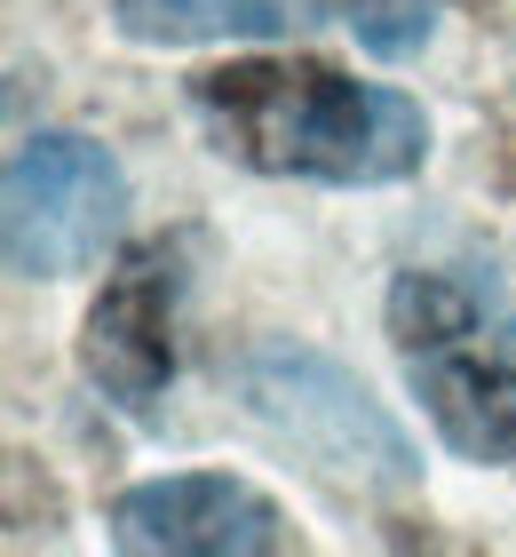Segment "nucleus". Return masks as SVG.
Returning <instances> with one entry per match:
<instances>
[{
  "label": "nucleus",
  "mask_w": 516,
  "mask_h": 557,
  "mask_svg": "<svg viewBox=\"0 0 516 557\" xmlns=\"http://www.w3.org/2000/svg\"><path fill=\"white\" fill-rule=\"evenodd\" d=\"M477 326V295L445 271H398L390 278V343L405 350H437V343H461Z\"/></svg>",
  "instance_id": "6e6552de"
},
{
  "label": "nucleus",
  "mask_w": 516,
  "mask_h": 557,
  "mask_svg": "<svg viewBox=\"0 0 516 557\" xmlns=\"http://www.w3.org/2000/svg\"><path fill=\"white\" fill-rule=\"evenodd\" d=\"M112 542L136 557H270L294 534L263 486L230 470H175L112 502Z\"/></svg>",
  "instance_id": "20e7f679"
},
{
  "label": "nucleus",
  "mask_w": 516,
  "mask_h": 557,
  "mask_svg": "<svg viewBox=\"0 0 516 557\" xmlns=\"http://www.w3.org/2000/svg\"><path fill=\"white\" fill-rule=\"evenodd\" d=\"M437 9L445 0H350V33L357 48H374V57H421L429 33H437Z\"/></svg>",
  "instance_id": "1a4fd4ad"
},
{
  "label": "nucleus",
  "mask_w": 516,
  "mask_h": 557,
  "mask_svg": "<svg viewBox=\"0 0 516 557\" xmlns=\"http://www.w3.org/2000/svg\"><path fill=\"white\" fill-rule=\"evenodd\" d=\"M112 16L143 48H206V40H287L318 16V0H119Z\"/></svg>",
  "instance_id": "0eeeda50"
},
{
  "label": "nucleus",
  "mask_w": 516,
  "mask_h": 557,
  "mask_svg": "<svg viewBox=\"0 0 516 557\" xmlns=\"http://www.w3.org/2000/svg\"><path fill=\"white\" fill-rule=\"evenodd\" d=\"M80 374L112 407L143 414L175 383V256L136 247L80 319Z\"/></svg>",
  "instance_id": "39448f33"
},
{
  "label": "nucleus",
  "mask_w": 516,
  "mask_h": 557,
  "mask_svg": "<svg viewBox=\"0 0 516 557\" xmlns=\"http://www.w3.org/2000/svg\"><path fill=\"white\" fill-rule=\"evenodd\" d=\"M206 151L302 184H398L429 160V120L405 88L350 81L318 57H247L184 88Z\"/></svg>",
  "instance_id": "f257e3e1"
},
{
  "label": "nucleus",
  "mask_w": 516,
  "mask_h": 557,
  "mask_svg": "<svg viewBox=\"0 0 516 557\" xmlns=\"http://www.w3.org/2000/svg\"><path fill=\"white\" fill-rule=\"evenodd\" d=\"M405 374H413L421 414L437 422V438H445L453 454L516 470V359L437 343V350H413Z\"/></svg>",
  "instance_id": "423d86ee"
},
{
  "label": "nucleus",
  "mask_w": 516,
  "mask_h": 557,
  "mask_svg": "<svg viewBox=\"0 0 516 557\" xmlns=\"http://www.w3.org/2000/svg\"><path fill=\"white\" fill-rule=\"evenodd\" d=\"M127 232V168L96 136L40 128L16 144L0 184V239L16 278H72L103 263V247Z\"/></svg>",
  "instance_id": "7ed1b4c3"
},
{
  "label": "nucleus",
  "mask_w": 516,
  "mask_h": 557,
  "mask_svg": "<svg viewBox=\"0 0 516 557\" xmlns=\"http://www.w3.org/2000/svg\"><path fill=\"white\" fill-rule=\"evenodd\" d=\"M230 391L239 407L270 430L278 446L294 454L310 478H326L333 494L357 502H390L421 486V454L398 430V414L357 383L342 359L310 343H254L230 367Z\"/></svg>",
  "instance_id": "f03ea898"
}]
</instances>
